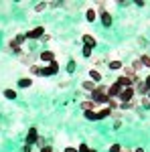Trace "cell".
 Instances as JSON below:
<instances>
[{"mask_svg":"<svg viewBox=\"0 0 150 152\" xmlns=\"http://www.w3.org/2000/svg\"><path fill=\"white\" fill-rule=\"evenodd\" d=\"M59 61H53V63H49V65H43V69H41V77H53V75H57L59 73Z\"/></svg>","mask_w":150,"mask_h":152,"instance_id":"obj_1","label":"cell"},{"mask_svg":"<svg viewBox=\"0 0 150 152\" xmlns=\"http://www.w3.org/2000/svg\"><path fill=\"white\" fill-rule=\"evenodd\" d=\"M134 97H136V89H134V87H124L122 94L118 95V102H120V104H130Z\"/></svg>","mask_w":150,"mask_h":152,"instance_id":"obj_2","label":"cell"},{"mask_svg":"<svg viewBox=\"0 0 150 152\" xmlns=\"http://www.w3.org/2000/svg\"><path fill=\"white\" fill-rule=\"evenodd\" d=\"M43 35H45V26H35V28H31L29 33H24L26 41H41Z\"/></svg>","mask_w":150,"mask_h":152,"instance_id":"obj_3","label":"cell"},{"mask_svg":"<svg viewBox=\"0 0 150 152\" xmlns=\"http://www.w3.org/2000/svg\"><path fill=\"white\" fill-rule=\"evenodd\" d=\"M37 140H39V130L37 128H29L26 138H24V144H26V146H35Z\"/></svg>","mask_w":150,"mask_h":152,"instance_id":"obj_4","label":"cell"},{"mask_svg":"<svg viewBox=\"0 0 150 152\" xmlns=\"http://www.w3.org/2000/svg\"><path fill=\"white\" fill-rule=\"evenodd\" d=\"M39 61H41V63H45V65H49V63H53V61H57V57H55V53H53V51H41V53H39Z\"/></svg>","mask_w":150,"mask_h":152,"instance_id":"obj_5","label":"cell"},{"mask_svg":"<svg viewBox=\"0 0 150 152\" xmlns=\"http://www.w3.org/2000/svg\"><path fill=\"white\" fill-rule=\"evenodd\" d=\"M81 43H83V47H89V49H95V47H97V39H95V37H91L89 33L81 35Z\"/></svg>","mask_w":150,"mask_h":152,"instance_id":"obj_6","label":"cell"},{"mask_svg":"<svg viewBox=\"0 0 150 152\" xmlns=\"http://www.w3.org/2000/svg\"><path fill=\"white\" fill-rule=\"evenodd\" d=\"M97 18L102 20V24H104L105 28H110V26L114 24V18H112V14H110V12H108V10H102V12H100V14H97Z\"/></svg>","mask_w":150,"mask_h":152,"instance_id":"obj_7","label":"cell"},{"mask_svg":"<svg viewBox=\"0 0 150 152\" xmlns=\"http://www.w3.org/2000/svg\"><path fill=\"white\" fill-rule=\"evenodd\" d=\"M122 89H124V87H122V85H120L118 81L110 83V89H108V95H110V99H114V97H118V95L122 94Z\"/></svg>","mask_w":150,"mask_h":152,"instance_id":"obj_8","label":"cell"},{"mask_svg":"<svg viewBox=\"0 0 150 152\" xmlns=\"http://www.w3.org/2000/svg\"><path fill=\"white\" fill-rule=\"evenodd\" d=\"M35 61H37V55L33 53V51H31L29 55H20V63H23V65H29V67H33V65H35Z\"/></svg>","mask_w":150,"mask_h":152,"instance_id":"obj_9","label":"cell"},{"mask_svg":"<svg viewBox=\"0 0 150 152\" xmlns=\"http://www.w3.org/2000/svg\"><path fill=\"white\" fill-rule=\"evenodd\" d=\"M81 110L83 112H97V104H93L91 99H83L81 102Z\"/></svg>","mask_w":150,"mask_h":152,"instance_id":"obj_10","label":"cell"},{"mask_svg":"<svg viewBox=\"0 0 150 152\" xmlns=\"http://www.w3.org/2000/svg\"><path fill=\"white\" fill-rule=\"evenodd\" d=\"M87 79H89V81H93L95 85H100V81H102V73H100V69H89Z\"/></svg>","mask_w":150,"mask_h":152,"instance_id":"obj_11","label":"cell"},{"mask_svg":"<svg viewBox=\"0 0 150 152\" xmlns=\"http://www.w3.org/2000/svg\"><path fill=\"white\" fill-rule=\"evenodd\" d=\"M108 67L112 71H120L122 67H124V63L120 61V59H112V61H108Z\"/></svg>","mask_w":150,"mask_h":152,"instance_id":"obj_12","label":"cell"},{"mask_svg":"<svg viewBox=\"0 0 150 152\" xmlns=\"http://www.w3.org/2000/svg\"><path fill=\"white\" fill-rule=\"evenodd\" d=\"M85 20H87V23H95V20H97L95 8H87V10H85Z\"/></svg>","mask_w":150,"mask_h":152,"instance_id":"obj_13","label":"cell"},{"mask_svg":"<svg viewBox=\"0 0 150 152\" xmlns=\"http://www.w3.org/2000/svg\"><path fill=\"white\" fill-rule=\"evenodd\" d=\"M116 81L120 83L122 87H134V83H132V79H130V77H126V75H120V77H118Z\"/></svg>","mask_w":150,"mask_h":152,"instance_id":"obj_14","label":"cell"},{"mask_svg":"<svg viewBox=\"0 0 150 152\" xmlns=\"http://www.w3.org/2000/svg\"><path fill=\"white\" fill-rule=\"evenodd\" d=\"M95 87H97V85H95L93 81H89V79L81 81V89H85V91H89V94H91V91H95Z\"/></svg>","mask_w":150,"mask_h":152,"instance_id":"obj_15","label":"cell"},{"mask_svg":"<svg viewBox=\"0 0 150 152\" xmlns=\"http://www.w3.org/2000/svg\"><path fill=\"white\" fill-rule=\"evenodd\" d=\"M112 116V110L105 105V107H102V110H97V120H105V118Z\"/></svg>","mask_w":150,"mask_h":152,"instance_id":"obj_16","label":"cell"},{"mask_svg":"<svg viewBox=\"0 0 150 152\" xmlns=\"http://www.w3.org/2000/svg\"><path fill=\"white\" fill-rule=\"evenodd\" d=\"M31 85H33V77H23V79H18V87H23V89L31 87Z\"/></svg>","mask_w":150,"mask_h":152,"instance_id":"obj_17","label":"cell"},{"mask_svg":"<svg viewBox=\"0 0 150 152\" xmlns=\"http://www.w3.org/2000/svg\"><path fill=\"white\" fill-rule=\"evenodd\" d=\"M140 63H142V67H146V69H150V55L148 53H142V55H140Z\"/></svg>","mask_w":150,"mask_h":152,"instance_id":"obj_18","label":"cell"},{"mask_svg":"<svg viewBox=\"0 0 150 152\" xmlns=\"http://www.w3.org/2000/svg\"><path fill=\"white\" fill-rule=\"evenodd\" d=\"M130 67H132V69H134V73H138V75H140V71L144 69V67H142V63H140V59H134V61H132V65H130Z\"/></svg>","mask_w":150,"mask_h":152,"instance_id":"obj_19","label":"cell"},{"mask_svg":"<svg viewBox=\"0 0 150 152\" xmlns=\"http://www.w3.org/2000/svg\"><path fill=\"white\" fill-rule=\"evenodd\" d=\"M2 95H4V97H6V99H16V91H14V89H4V91H2Z\"/></svg>","mask_w":150,"mask_h":152,"instance_id":"obj_20","label":"cell"},{"mask_svg":"<svg viewBox=\"0 0 150 152\" xmlns=\"http://www.w3.org/2000/svg\"><path fill=\"white\" fill-rule=\"evenodd\" d=\"M83 118L89 120V122H95L97 120V112H83Z\"/></svg>","mask_w":150,"mask_h":152,"instance_id":"obj_21","label":"cell"},{"mask_svg":"<svg viewBox=\"0 0 150 152\" xmlns=\"http://www.w3.org/2000/svg\"><path fill=\"white\" fill-rule=\"evenodd\" d=\"M41 69H43V65H33V67H29L31 75H41Z\"/></svg>","mask_w":150,"mask_h":152,"instance_id":"obj_22","label":"cell"},{"mask_svg":"<svg viewBox=\"0 0 150 152\" xmlns=\"http://www.w3.org/2000/svg\"><path fill=\"white\" fill-rule=\"evenodd\" d=\"M47 6H49V4H47V2H39V4H37L35 6V12H43L47 8Z\"/></svg>","mask_w":150,"mask_h":152,"instance_id":"obj_23","label":"cell"},{"mask_svg":"<svg viewBox=\"0 0 150 152\" xmlns=\"http://www.w3.org/2000/svg\"><path fill=\"white\" fill-rule=\"evenodd\" d=\"M75 67H77V63H75V61L71 59L69 63H67V73H73V71H75Z\"/></svg>","mask_w":150,"mask_h":152,"instance_id":"obj_24","label":"cell"},{"mask_svg":"<svg viewBox=\"0 0 150 152\" xmlns=\"http://www.w3.org/2000/svg\"><path fill=\"white\" fill-rule=\"evenodd\" d=\"M108 152H122V144H112L108 148Z\"/></svg>","mask_w":150,"mask_h":152,"instance_id":"obj_25","label":"cell"},{"mask_svg":"<svg viewBox=\"0 0 150 152\" xmlns=\"http://www.w3.org/2000/svg\"><path fill=\"white\" fill-rule=\"evenodd\" d=\"M89 148H91L89 144H79L77 146V152H89Z\"/></svg>","mask_w":150,"mask_h":152,"instance_id":"obj_26","label":"cell"},{"mask_svg":"<svg viewBox=\"0 0 150 152\" xmlns=\"http://www.w3.org/2000/svg\"><path fill=\"white\" fill-rule=\"evenodd\" d=\"M91 53H93V49H89V47H83V57H91Z\"/></svg>","mask_w":150,"mask_h":152,"instance_id":"obj_27","label":"cell"},{"mask_svg":"<svg viewBox=\"0 0 150 152\" xmlns=\"http://www.w3.org/2000/svg\"><path fill=\"white\" fill-rule=\"evenodd\" d=\"M140 104L144 105V107H150V99H148V97H146V95H144V97L140 99Z\"/></svg>","mask_w":150,"mask_h":152,"instance_id":"obj_28","label":"cell"},{"mask_svg":"<svg viewBox=\"0 0 150 152\" xmlns=\"http://www.w3.org/2000/svg\"><path fill=\"white\" fill-rule=\"evenodd\" d=\"M112 118H116V122H120V118H122V112H120V110L112 112Z\"/></svg>","mask_w":150,"mask_h":152,"instance_id":"obj_29","label":"cell"},{"mask_svg":"<svg viewBox=\"0 0 150 152\" xmlns=\"http://www.w3.org/2000/svg\"><path fill=\"white\" fill-rule=\"evenodd\" d=\"M49 41H51V35L49 33H45V35L41 37V43H49Z\"/></svg>","mask_w":150,"mask_h":152,"instance_id":"obj_30","label":"cell"},{"mask_svg":"<svg viewBox=\"0 0 150 152\" xmlns=\"http://www.w3.org/2000/svg\"><path fill=\"white\" fill-rule=\"evenodd\" d=\"M63 152H77V148H75V146H65Z\"/></svg>","mask_w":150,"mask_h":152,"instance_id":"obj_31","label":"cell"},{"mask_svg":"<svg viewBox=\"0 0 150 152\" xmlns=\"http://www.w3.org/2000/svg\"><path fill=\"white\" fill-rule=\"evenodd\" d=\"M41 152H53V146H45V148H41Z\"/></svg>","mask_w":150,"mask_h":152,"instance_id":"obj_32","label":"cell"},{"mask_svg":"<svg viewBox=\"0 0 150 152\" xmlns=\"http://www.w3.org/2000/svg\"><path fill=\"white\" fill-rule=\"evenodd\" d=\"M67 85H69V81H67V79H65V81H61V83H59V87H61V89H63V87H67Z\"/></svg>","mask_w":150,"mask_h":152,"instance_id":"obj_33","label":"cell"},{"mask_svg":"<svg viewBox=\"0 0 150 152\" xmlns=\"http://www.w3.org/2000/svg\"><path fill=\"white\" fill-rule=\"evenodd\" d=\"M23 152H33V146H26V144H24V148H23Z\"/></svg>","mask_w":150,"mask_h":152,"instance_id":"obj_34","label":"cell"},{"mask_svg":"<svg viewBox=\"0 0 150 152\" xmlns=\"http://www.w3.org/2000/svg\"><path fill=\"white\" fill-rule=\"evenodd\" d=\"M132 152H144V148H142V146H138L136 150H132Z\"/></svg>","mask_w":150,"mask_h":152,"instance_id":"obj_35","label":"cell"},{"mask_svg":"<svg viewBox=\"0 0 150 152\" xmlns=\"http://www.w3.org/2000/svg\"><path fill=\"white\" fill-rule=\"evenodd\" d=\"M122 152H132V150H130V148H122Z\"/></svg>","mask_w":150,"mask_h":152,"instance_id":"obj_36","label":"cell"},{"mask_svg":"<svg viewBox=\"0 0 150 152\" xmlns=\"http://www.w3.org/2000/svg\"><path fill=\"white\" fill-rule=\"evenodd\" d=\"M89 152H97V148H89Z\"/></svg>","mask_w":150,"mask_h":152,"instance_id":"obj_37","label":"cell"},{"mask_svg":"<svg viewBox=\"0 0 150 152\" xmlns=\"http://www.w3.org/2000/svg\"><path fill=\"white\" fill-rule=\"evenodd\" d=\"M146 97H148V99H150V94H148V95H146Z\"/></svg>","mask_w":150,"mask_h":152,"instance_id":"obj_38","label":"cell"}]
</instances>
